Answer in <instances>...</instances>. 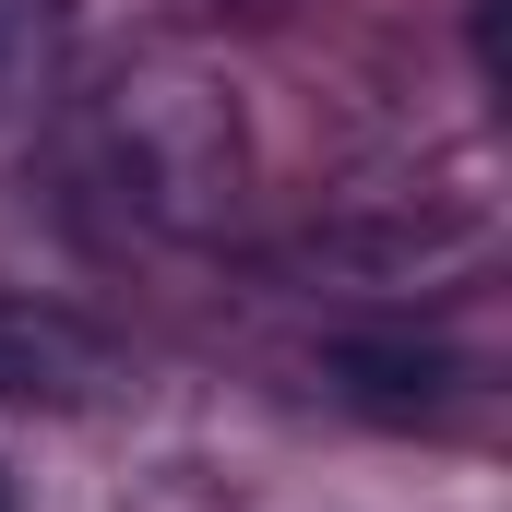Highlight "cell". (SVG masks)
Here are the masks:
<instances>
[{
	"instance_id": "obj_1",
	"label": "cell",
	"mask_w": 512,
	"mask_h": 512,
	"mask_svg": "<svg viewBox=\"0 0 512 512\" xmlns=\"http://www.w3.org/2000/svg\"><path fill=\"white\" fill-rule=\"evenodd\" d=\"M108 167H120V203L131 215H155V227H215L227 203H239V179H251V143H239V108L215 96V84H191V72H143L108 96Z\"/></svg>"
},
{
	"instance_id": "obj_2",
	"label": "cell",
	"mask_w": 512,
	"mask_h": 512,
	"mask_svg": "<svg viewBox=\"0 0 512 512\" xmlns=\"http://www.w3.org/2000/svg\"><path fill=\"white\" fill-rule=\"evenodd\" d=\"M108 382H120V346H108L96 322L0 298V393H12V405H96Z\"/></svg>"
},
{
	"instance_id": "obj_3",
	"label": "cell",
	"mask_w": 512,
	"mask_h": 512,
	"mask_svg": "<svg viewBox=\"0 0 512 512\" xmlns=\"http://www.w3.org/2000/svg\"><path fill=\"white\" fill-rule=\"evenodd\" d=\"M322 382L346 393V405H370V417H441L453 405V358L417 346V334H334L322 346Z\"/></svg>"
},
{
	"instance_id": "obj_4",
	"label": "cell",
	"mask_w": 512,
	"mask_h": 512,
	"mask_svg": "<svg viewBox=\"0 0 512 512\" xmlns=\"http://www.w3.org/2000/svg\"><path fill=\"white\" fill-rule=\"evenodd\" d=\"M0 512H12V489H0Z\"/></svg>"
}]
</instances>
